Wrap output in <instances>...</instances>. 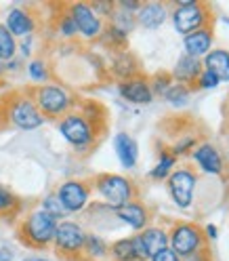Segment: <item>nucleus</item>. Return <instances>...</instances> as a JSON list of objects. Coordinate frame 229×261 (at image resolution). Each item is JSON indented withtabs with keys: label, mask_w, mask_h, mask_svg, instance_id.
I'll list each match as a JSON object with an SVG mask.
<instances>
[{
	"label": "nucleus",
	"mask_w": 229,
	"mask_h": 261,
	"mask_svg": "<svg viewBox=\"0 0 229 261\" xmlns=\"http://www.w3.org/2000/svg\"><path fill=\"white\" fill-rule=\"evenodd\" d=\"M95 190L107 202L109 208H118L130 200H135V184L124 175L103 173L95 179Z\"/></svg>",
	"instance_id": "obj_1"
},
{
	"label": "nucleus",
	"mask_w": 229,
	"mask_h": 261,
	"mask_svg": "<svg viewBox=\"0 0 229 261\" xmlns=\"http://www.w3.org/2000/svg\"><path fill=\"white\" fill-rule=\"evenodd\" d=\"M57 223L59 221L53 215H48L46 211H42V208L32 211L21 225V236L30 247L44 249L53 242L55 232H57Z\"/></svg>",
	"instance_id": "obj_2"
},
{
	"label": "nucleus",
	"mask_w": 229,
	"mask_h": 261,
	"mask_svg": "<svg viewBox=\"0 0 229 261\" xmlns=\"http://www.w3.org/2000/svg\"><path fill=\"white\" fill-rule=\"evenodd\" d=\"M170 19L179 34L187 36L195 30L208 28L210 9L204 3H195V0H179L175 11L170 13Z\"/></svg>",
	"instance_id": "obj_3"
},
{
	"label": "nucleus",
	"mask_w": 229,
	"mask_h": 261,
	"mask_svg": "<svg viewBox=\"0 0 229 261\" xmlns=\"http://www.w3.org/2000/svg\"><path fill=\"white\" fill-rule=\"evenodd\" d=\"M206 247V236L204 230L198 223H175L168 232V249H173L181 259L198 253Z\"/></svg>",
	"instance_id": "obj_4"
},
{
	"label": "nucleus",
	"mask_w": 229,
	"mask_h": 261,
	"mask_svg": "<svg viewBox=\"0 0 229 261\" xmlns=\"http://www.w3.org/2000/svg\"><path fill=\"white\" fill-rule=\"evenodd\" d=\"M166 188L170 194V200L181 211H187L193 206V200H195L198 173L191 171L189 167H177L166 179Z\"/></svg>",
	"instance_id": "obj_5"
},
{
	"label": "nucleus",
	"mask_w": 229,
	"mask_h": 261,
	"mask_svg": "<svg viewBox=\"0 0 229 261\" xmlns=\"http://www.w3.org/2000/svg\"><path fill=\"white\" fill-rule=\"evenodd\" d=\"M36 108L40 110V114L46 118H63L68 110L72 108V97L70 93L65 91L63 87L59 85H53V83H46L42 87L36 89V99H34Z\"/></svg>",
	"instance_id": "obj_6"
},
{
	"label": "nucleus",
	"mask_w": 229,
	"mask_h": 261,
	"mask_svg": "<svg viewBox=\"0 0 229 261\" xmlns=\"http://www.w3.org/2000/svg\"><path fill=\"white\" fill-rule=\"evenodd\" d=\"M59 133L70 145L84 150L95 141V126L82 114H65L59 122Z\"/></svg>",
	"instance_id": "obj_7"
},
{
	"label": "nucleus",
	"mask_w": 229,
	"mask_h": 261,
	"mask_svg": "<svg viewBox=\"0 0 229 261\" xmlns=\"http://www.w3.org/2000/svg\"><path fill=\"white\" fill-rule=\"evenodd\" d=\"M84 238H87V232L82 230V225H78L76 221H59L53 244L59 253L68 257H76L84 249Z\"/></svg>",
	"instance_id": "obj_8"
},
{
	"label": "nucleus",
	"mask_w": 229,
	"mask_h": 261,
	"mask_svg": "<svg viewBox=\"0 0 229 261\" xmlns=\"http://www.w3.org/2000/svg\"><path fill=\"white\" fill-rule=\"evenodd\" d=\"M68 13H70L72 21L76 23V30H78L80 36H84L89 40H95V38H99L103 34V30H105L103 21H101L99 15L91 9V5H87V3H74L68 9Z\"/></svg>",
	"instance_id": "obj_9"
},
{
	"label": "nucleus",
	"mask_w": 229,
	"mask_h": 261,
	"mask_svg": "<svg viewBox=\"0 0 229 261\" xmlns=\"http://www.w3.org/2000/svg\"><path fill=\"white\" fill-rule=\"evenodd\" d=\"M55 194L70 215V213H80V211H84L89 206L91 188H89V184L80 181V179H68V181H63L59 186V190Z\"/></svg>",
	"instance_id": "obj_10"
},
{
	"label": "nucleus",
	"mask_w": 229,
	"mask_h": 261,
	"mask_svg": "<svg viewBox=\"0 0 229 261\" xmlns=\"http://www.w3.org/2000/svg\"><path fill=\"white\" fill-rule=\"evenodd\" d=\"M9 118H11V122L15 126L21 128V130H34V128L44 124V116L36 108L34 99H30V97H17V99L11 103Z\"/></svg>",
	"instance_id": "obj_11"
},
{
	"label": "nucleus",
	"mask_w": 229,
	"mask_h": 261,
	"mask_svg": "<svg viewBox=\"0 0 229 261\" xmlns=\"http://www.w3.org/2000/svg\"><path fill=\"white\" fill-rule=\"evenodd\" d=\"M191 160L198 165V169L204 175H212V177H221L225 173V160L223 154L219 152L217 145H212L210 141L198 143L191 152Z\"/></svg>",
	"instance_id": "obj_12"
},
{
	"label": "nucleus",
	"mask_w": 229,
	"mask_h": 261,
	"mask_svg": "<svg viewBox=\"0 0 229 261\" xmlns=\"http://www.w3.org/2000/svg\"><path fill=\"white\" fill-rule=\"evenodd\" d=\"M118 93L124 97L126 101L135 103V106H150L154 101V93H152V87H150V80H145L141 76L122 80L120 87H118Z\"/></svg>",
	"instance_id": "obj_13"
},
{
	"label": "nucleus",
	"mask_w": 229,
	"mask_h": 261,
	"mask_svg": "<svg viewBox=\"0 0 229 261\" xmlns=\"http://www.w3.org/2000/svg\"><path fill=\"white\" fill-rule=\"evenodd\" d=\"M116 217L126 223L128 227H133L135 232H143L147 225H150V208H147L143 202L139 200H130L118 208H113Z\"/></svg>",
	"instance_id": "obj_14"
},
{
	"label": "nucleus",
	"mask_w": 229,
	"mask_h": 261,
	"mask_svg": "<svg viewBox=\"0 0 229 261\" xmlns=\"http://www.w3.org/2000/svg\"><path fill=\"white\" fill-rule=\"evenodd\" d=\"M212 44H215V34H212L210 28L195 30V32H191V34L183 36L185 55L195 57V59H202L204 55H208L212 51Z\"/></svg>",
	"instance_id": "obj_15"
},
{
	"label": "nucleus",
	"mask_w": 229,
	"mask_h": 261,
	"mask_svg": "<svg viewBox=\"0 0 229 261\" xmlns=\"http://www.w3.org/2000/svg\"><path fill=\"white\" fill-rule=\"evenodd\" d=\"M200 72H202V61L183 53L181 57L177 59L170 78H173V83L185 85V87H193L195 80H198V76H200Z\"/></svg>",
	"instance_id": "obj_16"
},
{
	"label": "nucleus",
	"mask_w": 229,
	"mask_h": 261,
	"mask_svg": "<svg viewBox=\"0 0 229 261\" xmlns=\"http://www.w3.org/2000/svg\"><path fill=\"white\" fill-rule=\"evenodd\" d=\"M135 19L145 30H158L166 23L168 9L164 3H147V5H141V9L135 15Z\"/></svg>",
	"instance_id": "obj_17"
},
{
	"label": "nucleus",
	"mask_w": 229,
	"mask_h": 261,
	"mask_svg": "<svg viewBox=\"0 0 229 261\" xmlns=\"http://www.w3.org/2000/svg\"><path fill=\"white\" fill-rule=\"evenodd\" d=\"M113 150H116V156L120 160V165L124 169H133L139 160V143L135 141L133 135L128 133H118L113 137Z\"/></svg>",
	"instance_id": "obj_18"
},
{
	"label": "nucleus",
	"mask_w": 229,
	"mask_h": 261,
	"mask_svg": "<svg viewBox=\"0 0 229 261\" xmlns=\"http://www.w3.org/2000/svg\"><path fill=\"white\" fill-rule=\"evenodd\" d=\"M5 28L11 32L13 36H32V32H34L36 28V21L34 17L25 11V9H19V7H15L7 13V21H5Z\"/></svg>",
	"instance_id": "obj_19"
},
{
	"label": "nucleus",
	"mask_w": 229,
	"mask_h": 261,
	"mask_svg": "<svg viewBox=\"0 0 229 261\" xmlns=\"http://www.w3.org/2000/svg\"><path fill=\"white\" fill-rule=\"evenodd\" d=\"M139 240L147 257H154L156 253L168 249V232L160 225H147L143 232H139Z\"/></svg>",
	"instance_id": "obj_20"
},
{
	"label": "nucleus",
	"mask_w": 229,
	"mask_h": 261,
	"mask_svg": "<svg viewBox=\"0 0 229 261\" xmlns=\"http://www.w3.org/2000/svg\"><path fill=\"white\" fill-rule=\"evenodd\" d=\"M202 68L215 74L221 83H229V51L227 48H212L202 57Z\"/></svg>",
	"instance_id": "obj_21"
},
{
	"label": "nucleus",
	"mask_w": 229,
	"mask_h": 261,
	"mask_svg": "<svg viewBox=\"0 0 229 261\" xmlns=\"http://www.w3.org/2000/svg\"><path fill=\"white\" fill-rule=\"evenodd\" d=\"M109 255H111L113 261H139L135 236L120 238V240H116V242H111V244H109Z\"/></svg>",
	"instance_id": "obj_22"
},
{
	"label": "nucleus",
	"mask_w": 229,
	"mask_h": 261,
	"mask_svg": "<svg viewBox=\"0 0 229 261\" xmlns=\"http://www.w3.org/2000/svg\"><path fill=\"white\" fill-rule=\"evenodd\" d=\"M162 97H164V99H166L173 108H185V106L189 103V99H191V87L173 83Z\"/></svg>",
	"instance_id": "obj_23"
},
{
	"label": "nucleus",
	"mask_w": 229,
	"mask_h": 261,
	"mask_svg": "<svg viewBox=\"0 0 229 261\" xmlns=\"http://www.w3.org/2000/svg\"><path fill=\"white\" fill-rule=\"evenodd\" d=\"M91 259H103L107 257L109 253V247L107 242L99 236V234H93V232H87V238H84V249H82Z\"/></svg>",
	"instance_id": "obj_24"
},
{
	"label": "nucleus",
	"mask_w": 229,
	"mask_h": 261,
	"mask_svg": "<svg viewBox=\"0 0 229 261\" xmlns=\"http://www.w3.org/2000/svg\"><path fill=\"white\" fill-rule=\"evenodd\" d=\"M175 167H177V158L168 152V150H164V152H160V158H158V162H156V167L150 171V177L152 179H168V175L175 171Z\"/></svg>",
	"instance_id": "obj_25"
},
{
	"label": "nucleus",
	"mask_w": 229,
	"mask_h": 261,
	"mask_svg": "<svg viewBox=\"0 0 229 261\" xmlns=\"http://www.w3.org/2000/svg\"><path fill=\"white\" fill-rule=\"evenodd\" d=\"M15 55H17V40L5 28V23H0V63L15 59Z\"/></svg>",
	"instance_id": "obj_26"
},
{
	"label": "nucleus",
	"mask_w": 229,
	"mask_h": 261,
	"mask_svg": "<svg viewBox=\"0 0 229 261\" xmlns=\"http://www.w3.org/2000/svg\"><path fill=\"white\" fill-rule=\"evenodd\" d=\"M113 70H116V74L124 76V80H128V78H135L137 63L128 53H120V57L116 59V63H113Z\"/></svg>",
	"instance_id": "obj_27"
},
{
	"label": "nucleus",
	"mask_w": 229,
	"mask_h": 261,
	"mask_svg": "<svg viewBox=\"0 0 229 261\" xmlns=\"http://www.w3.org/2000/svg\"><path fill=\"white\" fill-rule=\"evenodd\" d=\"M111 17H113V19H111V25H113V28H118L120 32H124V34H128V32L133 30L135 23H137L135 15H133V13H126V11H122V9L113 11Z\"/></svg>",
	"instance_id": "obj_28"
},
{
	"label": "nucleus",
	"mask_w": 229,
	"mask_h": 261,
	"mask_svg": "<svg viewBox=\"0 0 229 261\" xmlns=\"http://www.w3.org/2000/svg\"><path fill=\"white\" fill-rule=\"evenodd\" d=\"M42 211H46L48 215H53L57 221H59V219H63L65 215H68V211L63 208L61 200L57 198V194H48L46 198L42 200Z\"/></svg>",
	"instance_id": "obj_29"
},
{
	"label": "nucleus",
	"mask_w": 229,
	"mask_h": 261,
	"mask_svg": "<svg viewBox=\"0 0 229 261\" xmlns=\"http://www.w3.org/2000/svg\"><path fill=\"white\" fill-rule=\"evenodd\" d=\"M27 74L34 83H46L48 80V68L42 59H32L27 63Z\"/></svg>",
	"instance_id": "obj_30"
},
{
	"label": "nucleus",
	"mask_w": 229,
	"mask_h": 261,
	"mask_svg": "<svg viewBox=\"0 0 229 261\" xmlns=\"http://www.w3.org/2000/svg\"><path fill=\"white\" fill-rule=\"evenodd\" d=\"M195 145H198V141H195V137H193V135H185V137H181V139H179V141L173 145L170 154H173L175 158H179V156H185V154H191Z\"/></svg>",
	"instance_id": "obj_31"
},
{
	"label": "nucleus",
	"mask_w": 229,
	"mask_h": 261,
	"mask_svg": "<svg viewBox=\"0 0 229 261\" xmlns=\"http://www.w3.org/2000/svg\"><path fill=\"white\" fill-rule=\"evenodd\" d=\"M219 85H221V80H219L215 74H212V72L204 70V68H202L198 80H195V87L202 89V91H212V89H217Z\"/></svg>",
	"instance_id": "obj_32"
},
{
	"label": "nucleus",
	"mask_w": 229,
	"mask_h": 261,
	"mask_svg": "<svg viewBox=\"0 0 229 261\" xmlns=\"http://www.w3.org/2000/svg\"><path fill=\"white\" fill-rule=\"evenodd\" d=\"M17 206V198H15V194L0 184V213H11V211Z\"/></svg>",
	"instance_id": "obj_33"
},
{
	"label": "nucleus",
	"mask_w": 229,
	"mask_h": 261,
	"mask_svg": "<svg viewBox=\"0 0 229 261\" xmlns=\"http://www.w3.org/2000/svg\"><path fill=\"white\" fill-rule=\"evenodd\" d=\"M173 85V78H170V74H158V76H154V80L150 83V87H152V93L154 95H164L166 93V89Z\"/></svg>",
	"instance_id": "obj_34"
},
{
	"label": "nucleus",
	"mask_w": 229,
	"mask_h": 261,
	"mask_svg": "<svg viewBox=\"0 0 229 261\" xmlns=\"http://www.w3.org/2000/svg\"><path fill=\"white\" fill-rule=\"evenodd\" d=\"M59 34L65 36V38H74L78 34V30H76V23L72 21L70 17V13H65L63 17L59 19Z\"/></svg>",
	"instance_id": "obj_35"
},
{
	"label": "nucleus",
	"mask_w": 229,
	"mask_h": 261,
	"mask_svg": "<svg viewBox=\"0 0 229 261\" xmlns=\"http://www.w3.org/2000/svg\"><path fill=\"white\" fill-rule=\"evenodd\" d=\"M105 34L109 36V42H113V44H126V34L124 32H120L118 28H113V25H109L107 30H105Z\"/></svg>",
	"instance_id": "obj_36"
},
{
	"label": "nucleus",
	"mask_w": 229,
	"mask_h": 261,
	"mask_svg": "<svg viewBox=\"0 0 229 261\" xmlns=\"http://www.w3.org/2000/svg\"><path fill=\"white\" fill-rule=\"evenodd\" d=\"M150 261H183L181 257H179L173 249H164V251H160L156 253L154 257H150Z\"/></svg>",
	"instance_id": "obj_37"
},
{
	"label": "nucleus",
	"mask_w": 229,
	"mask_h": 261,
	"mask_svg": "<svg viewBox=\"0 0 229 261\" xmlns=\"http://www.w3.org/2000/svg\"><path fill=\"white\" fill-rule=\"evenodd\" d=\"M91 9L99 15V17H101V15H109V17L113 15V5L111 3H93Z\"/></svg>",
	"instance_id": "obj_38"
},
{
	"label": "nucleus",
	"mask_w": 229,
	"mask_h": 261,
	"mask_svg": "<svg viewBox=\"0 0 229 261\" xmlns=\"http://www.w3.org/2000/svg\"><path fill=\"white\" fill-rule=\"evenodd\" d=\"M118 9H122L126 13H137L141 9V3H139V0H120Z\"/></svg>",
	"instance_id": "obj_39"
},
{
	"label": "nucleus",
	"mask_w": 229,
	"mask_h": 261,
	"mask_svg": "<svg viewBox=\"0 0 229 261\" xmlns=\"http://www.w3.org/2000/svg\"><path fill=\"white\" fill-rule=\"evenodd\" d=\"M32 42H34V36H25V38H21V44H19L21 57H30V55H32Z\"/></svg>",
	"instance_id": "obj_40"
},
{
	"label": "nucleus",
	"mask_w": 229,
	"mask_h": 261,
	"mask_svg": "<svg viewBox=\"0 0 229 261\" xmlns=\"http://www.w3.org/2000/svg\"><path fill=\"white\" fill-rule=\"evenodd\" d=\"M204 236H206V240L210 238V240H217L219 238V227L215 225V223H208L206 227H204Z\"/></svg>",
	"instance_id": "obj_41"
},
{
	"label": "nucleus",
	"mask_w": 229,
	"mask_h": 261,
	"mask_svg": "<svg viewBox=\"0 0 229 261\" xmlns=\"http://www.w3.org/2000/svg\"><path fill=\"white\" fill-rule=\"evenodd\" d=\"M183 261H210V259H208V255H206V251L202 249V251H198V253H193V255H189V257H185Z\"/></svg>",
	"instance_id": "obj_42"
},
{
	"label": "nucleus",
	"mask_w": 229,
	"mask_h": 261,
	"mask_svg": "<svg viewBox=\"0 0 229 261\" xmlns=\"http://www.w3.org/2000/svg\"><path fill=\"white\" fill-rule=\"evenodd\" d=\"M0 261H13V249L0 247Z\"/></svg>",
	"instance_id": "obj_43"
},
{
	"label": "nucleus",
	"mask_w": 229,
	"mask_h": 261,
	"mask_svg": "<svg viewBox=\"0 0 229 261\" xmlns=\"http://www.w3.org/2000/svg\"><path fill=\"white\" fill-rule=\"evenodd\" d=\"M23 261H48V259H44V257H25Z\"/></svg>",
	"instance_id": "obj_44"
},
{
	"label": "nucleus",
	"mask_w": 229,
	"mask_h": 261,
	"mask_svg": "<svg viewBox=\"0 0 229 261\" xmlns=\"http://www.w3.org/2000/svg\"><path fill=\"white\" fill-rule=\"evenodd\" d=\"M3 74H5V63H0V78H3Z\"/></svg>",
	"instance_id": "obj_45"
},
{
	"label": "nucleus",
	"mask_w": 229,
	"mask_h": 261,
	"mask_svg": "<svg viewBox=\"0 0 229 261\" xmlns=\"http://www.w3.org/2000/svg\"><path fill=\"white\" fill-rule=\"evenodd\" d=\"M223 23H225V25H229V17H223Z\"/></svg>",
	"instance_id": "obj_46"
}]
</instances>
